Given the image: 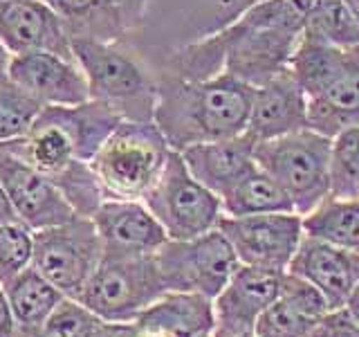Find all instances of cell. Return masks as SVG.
<instances>
[{
  "mask_svg": "<svg viewBox=\"0 0 359 337\" xmlns=\"http://www.w3.org/2000/svg\"><path fill=\"white\" fill-rule=\"evenodd\" d=\"M314 0H258L216 34L146 61L153 72L189 81L231 74L258 88L290 67Z\"/></svg>",
  "mask_w": 359,
  "mask_h": 337,
  "instance_id": "6da1fadb",
  "label": "cell"
},
{
  "mask_svg": "<svg viewBox=\"0 0 359 337\" xmlns=\"http://www.w3.org/2000/svg\"><path fill=\"white\" fill-rule=\"evenodd\" d=\"M157 101L153 121L173 151L194 144L238 138L247 131L254 88L231 74L189 81L166 72H153Z\"/></svg>",
  "mask_w": 359,
  "mask_h": 337,
  "instance_id": "7a4b0ae2",
  "label": "cell"
},
{
  "mask_svg": "<svg viewBox=\"0 0 359 337\" xmlns=\"http://www.w3.org/2000/svg\"><path fill=\"white\" fill-rule=\"evenodd\" d=\"M119 121L115 110L95 99L76 106H43L29 131L5 146L56 185L76 162L93 160Z\"/></svg>",
  "mask_w": 359,
  "mask_h": 337,
  "instance_id": "3957f363",
  "label": "cell"
},
{
  "mask_svg": "<svg viewBox=\"0 0 359 337\" xmlns=\"http://www.w3.org/2000/svg\"><path fill=\"white\" fill-rule=\"evenodd\" d=\"M290 72L308 97V128L334 140L359 126V48L339 50L301 37Z\"/></svg>",
  "mask_w": 359,
  "mask_h": 337,
  "instance_id": "277c9868",
  "label": "cell"
},
{
  "mask_svg": "<svg viewBox=\"0 0 359 337\" xmlns=\"http://www.w3.org/2000/svg\"><path fill=\"white\" fill-rule=\"evenodd\" d=\"M76 63L88 79L90 99L110 106L121 119L153 121L157 81L151 65L126 41L72 39Z\"/></svg>",
  "mask_w": 359,
  "mask_h": 337,
  "instance_id": "5b68a950",
  "label": "cell"
},
{
  "mask_svg": "<svg viewBox=\"0 0 359 337\" xmlns=\"http://www.w3.org/2000/svg\"><path fill=\"white\" fill-rule=\"evenodd\" d=\"M173 149L155 121L121 119L90 160L106 198L144 200Z\"/></svg>",
  "mask_w": 359,
  "mask_h": 337,
  "instance_id": "8992f818",
  "label": "cell"
},
{
  "mask_svg": "<svg viewBox=\"0 0 359 337\" xmlns=\"http://www.w3.org/2000/svg\"><path fill=\"white\" fill-rule=\"evenodd\" d=\"M162 295H166V286L155 254L104 250L79 301L106 322H135Z\"/></svg>",
  "mask_w": 359,
  "mask_h": 337,
  "instance_id": "52a82bcc",
  "label": "cell"
},
{
  "mask_svg": "<svg viewBox=\"0 0 359 337\" xmlns=\"http://www.w3.org/2000/svg\"><path fill=\"white\" fill-rule=\"evenodd\" d=\"M332 140L310 128L256 142V162L294 202L301 216L330 196Z\"/></svg>",
  "mask_w": 359,
  "mask_h": 337,
  "instance_id": "ba28073f",
  "label": "cell"
},
{
  "mask_svg": "<svg viewBox=\"0 0 359 337\" xmlns=\"http://www.w3.org/2000/svg\"><path fill=\"white\" fill-rule=\"evenodd\" d=\"M258 0H151L144 25L126 39L146 61L216 34Z\"/></svg>",
  "mask_w": 359,
  "mask_h": 337,
  "instance_id": "9c48e42d",
  "label": "cell"
},
{
  "mask_svg": "<svg viewBox=\"0 0 359 337\" xmlns=\"http://www.w3.org/2000/svg\"><path fill=\"white\" fill-rule=\"evenodd\" d=\"M144 202L160 220L168 241H191L218 227L224 216L222 200L191 176L182 155L171 153L164 173Z\"/></svg>",
  "mask_w": 359,
  "mask_h": 337,
  "instance_id": "30bf717a",
  "label": "cell"
},
{
  "mask_svg": "<svg viewBox=\"0 0 359 337\" xmlns=\"http://www.w3.org/2000/svg\"><path fill=\"white\" fill-rule=\"evenodd\" d=\"M101 258L104 243L95 220L88 216H74L67 223L34 232L32 265L65 297L79 299Z\"/></svg>",
  "mask_w": 359,
  "mask_h": 337,
  "instance_id": "8fae6325",
  "label": "cell"
},
{
  "mask_svg": "<svg viewBox=\"0 0 359 337\" xmlns=\"http://www.w3.org/2000/svg\"><path fill=\"white\" fill-rule=\"evenodd\" d=\"M166 292H196L216 299L241 267L231 243L218 227L191 241H166L155 252Z\"/></svg>",
  "mask_w": 359,
  "mask_h": 337,
  "instance_id": "7c38bea8",
  "label": "cell"
},
{
  "mask_svg": "<svg viewBox=\"0 0 359 337\" xmlns=\"http://www.w3.org/2000/svg\"><path fill=\"white\" fill-rule=\"evenodd\" d=\"M218 230L227 236L241 265L280 270L287 267L303 241V216L297 211L222 216Z\"/></svg>",
  "mask_w": 359,
  "mask_h": 337,
  "instance_id": "4fadbf2b",
  "label": "cell"
},
{
  "mask_svg": "<svg viewBox=\"0 0 359 337\" xmlns=\"http://www.w3.org/2000/svg\"><path fill=\"white\" fill-rule=\"evenodd\" d=\"M0 185L14 202L18 218L32 232L72 220L79 213L48 176L0 144Z\"/></svg>",
  "mask_w": 359,
  "mask_h": 337,
  "instance_id": "5bb4252c",
  "label": "cell"
},
{
  "mask_svg": "<svg viewBox=\"0 0 359 337\" xmlns=\"http://www.w3.org/2000/svg\"><path fill=\"white\" fill-rule=\"evenodd\" d=\"M285 275L280 270H265L241 265L231 281L213 299V335H243L254 333L261 315L272 306L285 284Z\"/></svg>",
  "mask_w": 359,
  "mask_h": 337,
  "instance_id": "9a60e30c",
  "label": "cell"
},
{
  "mask_svg": "<svg viewBox=\"0 0 359 337\" xmlns=\"http://www.w3.org/2000/svg\"><path fill=\"white\" fill-rule=\"evenodd\" d=\"M9 81L41 106H76L90 99L88 79L76 59L52 52L14 54Z\"/></svg>",
  "mask_w": 359,
  "mask_h": 337,
  "instance_id": "2e32d148",
  "label": "cell"
},
{
  "mask_svg": "<svg viewBox=\"0 0 359 337\" xmlns=\"http://www.w3.org/2000/svg\"><path fill=\"white\" fill-rule=\"evenodd\" d=\"M0 41L11 54L52 52L74 59L70 32L48 0L0 3Z\"/></svg>",
  "mask_w": 359,
  "mask_h": 337,
  "instance_id": "e0dca14e",
  "label": "cell"
},
{
  "mask_svg": "<svg viewBox=\"0 0 359 337\" xmlns=\"http://www.w3.org/2000/svg\"><path fill=\"white\" fill-rule=\"evenodd\" d=\"M287 272L317 288L330 310H341L357 284L359 254L346 252L312 236H303Z\"/></svg>",
  "mask_w": 359,
  "mask_h": 337,
  "instance_id": "ac0fdd59",
  "label": "cell"
},
{
  "mask_svg": "<svg viewBox=\"0 0 359 337\" xmlns=\"http://www.w3.org/2000/svg\"><path fill=\"white\" fill-rule=\"evenodd\" d=\"M308 128V97L287 70L254 88L247 131L256 142L283 138Z\"/></svg>",
  "mask_w": 359,
  "mask_h": 337,
  "instance_id": "d6986e66",
  "label": "cell"
},
{
  "mask_svg": "<svg viewBox=\"0 0 359 337\" xmlns=\"http://www.w3.org/2000/svg\"><path fill=\"white\" fill-rule=\"evenodd\" d=\"M104 250L155 254L168 241L164 227L144 200L106 198L93 213Z\"/></svg>",
  "mask_w": 359,
  "mask_h": 337,
  "instance_id": "ffe728a7",
  "label": "cell"
},
{
  "mask_svg": "<svg viewBox=\"0 0 359 337\" xmlns=\"http://www.w3.org/2000/svg\"><path fill=\"white\" fill-rule=\"evenodd\" d=\"M180 155H182L191 176L200 180L218 198H222L258 166L256 140L250 133L229 140L194 144L180 151Z\"/></svg>",
  "mask_w": 359,
  "mask_h": 337,
  "instance_id": "44dd1931",
  "label": "cell"
},
{
  "mask_svg": "<svg viewBox=\"0 0 359 337\" xmlns=\"http://www.w3.org/2000/svg\"><path fill=\"white\" fill-rule=\"evenodd\" d=\"M135 324V337H211L213 299L196 292H166Z\"/></svg>",
  "mask_w": 359,
  "mask_h": 337,
  "instance_id": "7402d4cb",
  "label": "cell"
},
{
  "mask_svg": "<svg viewBox=\"0 0 359 337\" xmlns=\"http://www.w3.org/2000/svg\"><path fill=\"white\" fill-rule=\"evenodd\" d=\"M330 312L328 303L308 281L285 275L280 295L274 299L256 324L258 337H308Z\"/></svg>",
  "mask_w": 359,
  "mask_h": 337,
  "instance_id": "603a6c76",
  "label": "cell"
},
{
  "mask_svg": "<svg viewBox=\"0 0 359 337\" xmlns=\"http://www.w3.org/2000/svg\"><path fill=\"white\" fill-rule=\"evenodd\" d=\"M0 288L5 290V297L11 306V312H14L18 335L36 331L65 299L63 292L50 284L34 265L25 267L9 284Z\"/></svg>",
  "mask_w": 359,
  "mask_h": 337,
  "instance_id": "cb8c5ba5",
  "label": "cell"
},
{
  "mask_svg": "<svg viewBox=\"0 0 359 337\" xmlns=\"http://www.w3.org/2000/svg\"><path fill=\"white\" fill-rule=\"evenodd\" d=\"M303 232L312 239L359 254V198L328 196L303 216Z\"/></svg>",
  "mask_w": 359,
  "mask_h": 337,
  "instance_id": "d4e9b609",
  "label": "cell"
},
{
  "mask_svg": "<svg viewBox=\"0 0 359 337\" xmlns=\"http://www.w3.org/2000/svg\"><path fill=\"white\" fill-rule=\"evenodd\" d=\"M224 216H252V213H276L297 211L294 202L283 191L276 180L256 166L250 176H245L238 185L229 189L222 198Z\"/></svg>",
  "mask_w": 359,
  "mask_h": 337,
  "instance_id": "484cf974",
  "label": "cell"
},
{
  "mask_svg": "<svg viewBox=\"0 0 359 337\" xmlns=\"http://www.w3.org/2000/svg\"><path fill=\"white\" fill-rule=\"evenodd\" d=\"M72 39L126 41V29L108 0H48Z\"/></svg>",
  "mask_w": 359,
  "mask_h": 337,
  "instance_id": "4316f807",
  "label": "cell"
},
{
  "mask_svg": "<svg viewBox=\"0 0 359 337\" xmlns=\"http://www.w3.org/2000/svg\"><path fill=\"white\" fill-rule=\"evenodd\" d=\"M303 37L339 50H357L359 16L346 0H314Z\"/></svg>",
  "mask_w": 359,
  "mask_h": 337,
  "instance_id": "83f0119b",
  "label": "cell"
},
{
  "mask_svg": "<svg viewBox=\"0 0 359 337\" xmlns=\"http://www.w3.org/2000/svg\"><path fill=\"white\" fill-rule=\"evenodd\" d=\"M330 196L359 198V126L346 128L332 140Z\"/></svg>",
  "mask_w": 359,
  "mask_h": 337,
  "instance_id": "f1b7e54d",
  "label": "cell"
},
{
  "mask_svg": "<svg viewBox=\"0 0 359 337\" xmlns=\"http://www.w3.org/2000/svg\"><path fill=\"white\" fill-rule=\"evenodd\" d=\"M99 324L101 317L86 308L81 301L65 297L36 331L22 333L18 337H95Z\"/></svg>",
  "mask_w": 359,
  "mask_h": 337,
  "instance_id": "f546056e",
  "label": "cell"
},
{
  "mask_svg": "<svg viewBox=\"0 0 359 337\" xmlns=\"http://www.w3.org/2000/svg\"><path fill=\"white\" fill-rule=\"evenodd\" d=\"M41 104L25 95L18 86L0 81V144L22 138L41 112Z\"/></svg>",
  "mask_w": 359,
  "mask_h": 337,
  "instance_id": "4dcf8cb0",
  "label": "cell"
},
{
  "mask_svg": "<svg viewBox=\"0 0 359 337\" xmlns=\"http://www.w3.org/2000/svg\"><path fill=\"white\" fill-rule=\"evenodd\" d=\"M34 232L25 223L0 225V286L32 265Z\"/></svg>",
  "mask_w": 359,
  "mask_h": 337,
  "instance_id": "1f68e13d",
  "label": "cell"
},
{
  "mask_svg": "<svg viewBox=\"0 0 359 337\" xmlns=\"http://www.w3.org/2000/svg\"><path fill=\"white\" fill-rule=\"evenodd\" d=\"M108 3L126 29V39L144 25V18L151 7V0H108Z\"/></svg>",
  "mask_w": 359,
  "mask_h": 337,
  "instance_id": "d6a6232c",
  "label": "cell"
},
{
  "mask_svg": "<svg viewBox=\"0 0 359 337\" xmlns=\"http://www.w3.org/2000/svg\"><path fill=\"white\" fill-rule=\"evenodd\" d=\"M321 331L323 337H359V326L346 308L330 310L325 315V319L321 322Z\"/></svg>",
  "mask_w": 359,
  "mask_h": 337,
  "instance_id": "836d02e7",
  "label": "cell"
},
{
  "mask_svg": "<svg viewBox=\"0 0 359 337\" xmlns=\"http://www.w3.org/2000/svg\"><path fill=\"white\" fill-rule=\"evenodd\" d=\"M0 337H18V324L3 288H0Z\"/></svg>",
  "mask_w": 359,
  "mask_h": 337,
  "instance_id": "e575fe53",
  "label": "cell"
},
{
  "mask_svg": "<svg viewBox=\"0 0 359 337\" xmlns=\"http://www.w3.org/2000/svg\"><path fill=\"white\" fill-rule=\"evenodd\" d=\"M95 337H135L133 322H106L101 319Z\"/></svg>",
  "mask_w": 359,
  "mask_h": 337,
  "instance_id": "d590c367",
  "label": "cell"
},
{
  "mask_svg": "<svg viewBox=\"0 0 359 337\" xmlns=\"http://www.w3.org/2000/svg\"><path fill=\"white\" fill-rule=\"evenodd\" d=\"M5 223H22V220L18 218V211L14 207V202H11V198L7 196L5 187L0 185V225H5Z\"/></svg>",
  "mask_w": 359,
  "mask_h": 337,
  "instance_id": "8d00e7d4",
  "label": "cell"
},
{
  "mask_svg": "<svg viewBox=\"0 0 359 337\" xmlns=\"http://www.w3.org/2000/svg\"><path fill=\"white\" fill-rule=\"evenodd\" d=\"M346 310L355 319V324L359 326V277H357V284L351 292V297H348V301H346Z\"/></svg>",
  "mask_w": 359,
  "mask_h": 337,
  "instance_id": "74e56055",
  "label": "cell"
},
{
  "mask_svg": "<svg viewBox=\"0 0 359 337\" xmlns=\"http://www.w3.org/2000/svg\"><path fill=\"white\" fill-rule=\"evenodd\" d=\"M11 54L7 48H5V43L0 41V81H7L9 79V63H11Z\"/></svg>",
  "mask_w": 359,
  "mask_h": 337,
  "instance_id": "f35d334b",
  "label": "cell"
},
{
  "mask_svg": "<svg viewBox=\"0 0 359 337\" xmlns=\"http://www.w3.org/2000/svg\"><path fill=\"white\" fill-rule=\"evenodd\" d=\"M346 3L351 5V7H353V11L359 16V0H346Z\"/></svg>",
  "mask_w": 359,
  "mask_h": 337,
  "instance_id": "ab89813d",
  "label": "cell"
},
{
  "mask_svg": "<svg viewBox=\"0 0 359 337\" xmlns=\"http://www.w3.org/2000/svg\"><path fill=\"white\" fill-rule=\"evenodd\" d=\"M211 337H216V335H211ZM227 337H258L256 333H243V335H227Z\"/></svg>",
  "mask_w": 359,
  "mask_h": 337,
  "instance_id": "60d3db41",
  "label": "cell"
},
{
  "mask_svg": "<svg viewBox=\"0 0 359 337\" xmlns=\"http://www.w3.org/2000/svg\"><path fill=\"white\" fill-rule=\"evenodd\" d=\"M308 337H323V331H321V326H319V329H317V331H314V333H310Z\"/></svg>",
  "mask_w": 359,
  "mask_h": 337,
  "instance_id": "b9f144b4",
  "label": "cell"
},
{
  "mask_svg": "<svg viewBox=\"0 0 359 337\" xmlns=\"http://www.w3.org/2000/svg\"><path fill=\"white\" fill-rule=\"evenodd\" d=\"M0 3H5V0H0Z\"/></svg>",
  "mask_w": 359,
  "mask_h": 337,
  "instance_id": "7bdbcfd3",
  "label": "cell"
}]
</instances>
